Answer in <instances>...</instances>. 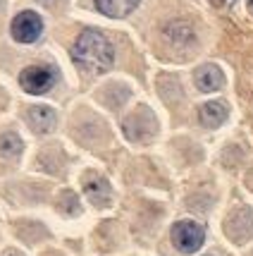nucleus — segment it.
I'll use <instances>...</instances> for the list:
<instances>
[{
    "mask_svg": "<svg viewBox=\"0 0 253 256\" xmlns=\"http://www.w3.org/2000/svg\"><path fill=\"white\" fill-rule=\"evenodd\" d=\"M22 139L17 136V134H2L0 136V156H5V158H17L19 154H22Z\"/></svg>",
    "mask_w": 253,
    "mask_h": 256,
    "instance_id": "obj_11",
    "label": "nucleus"
},
{
    "mask_svg": "<svg viewBox=\"0 0 253 256\" xmlns=\"http://www.w3.org/2000/svg\"><path fill=\"white\" fill-rule=\"evenodd\" d=\"M72 60L77 62L84 72L100 74L112 67L115 60V48L100 32L88 29L77 38V44L72 46Z\"/></svg>",
    "mask_w": 253,
    "mask_h": 256,
    "instance_id": "obj_1",
    "label": "nucleus"
},
{
    "mask_svg": "<svg viewBox=\"0 0 253 256\" xmlns=\"http://www.w3.org/2000/svg\"><path fill=\"white\" fill-rule=\"evenodd\" d=\"M5 256H22V254H19V252H7Z\"/></svg>",
    "mask_w": 253,
    "mask_h": 256,
    "instance_id": "obj_14",
    "label": "nucleus"
},
{
    "mask_svg": "<svg viewBox=\"0 0 253 256\" xmlns=\"http://www.w3.org/2000/svg\"><path fill=\"white\" fill-rule=\"evenodd\" d=\"M124 134L132 142H146L155 134V118L148 110H139L124 120Z\"/></svg>",
    "mask_w": 253,
    "mask_h": 256,
    "instance_id": "obj_5",
    "label": "nucleus"
},
{
    "mask_svg": "<svg viewBox=\"0 0 253 256\" xmlns=\"http://www.w3.org/2000/svg\"><path fill=\"white\" fill-rule=\"evenodd\" d=\"M215 8H230V5H234V0H210Z\"/></svg>",
    "mask_w": 253,
    "mask_h": 256,
    "instance_id": "obj_13",
    "label": "nucleus"
},
{
    "mask_svg": "<svg viewBox=\"0 0 253 256\" xmlns=\"http://www.w3.org/2000/svg\"><path fill=\"white\" fill-rule=\"evenodd\" d=\"M227 115H230V108L222 103V100H208V103H203L201 106V110H198V120L203 127H220L225 120H227Z\"/></svg>",
    "mask_w": 253,
    "mask_h": 256,
    "instance_id": "obj_8",
    "label": "nucleus"
},
{
    "mask_svg": "<svg viewBox=\"0 0 253 256\" xmlns=\"http://www.w3.org/2000/svg\"><path fill=\"white\" fill-rule=\"evenodd\" d=\"M206 242V230L194 220H179L172 228V244L182 254H194Z\"/></svg>",
    "mask_w": 253,
    "mask_h": 256,
    "instance_id": "obj_2",
    "label": "nucleus"
},
{
    "mask_svg": "<svg viewBox=\"0 0 253 256\" xmlns=\"http://www.w3.org/2000/svg\"><path fill=\"white\" fill-rule=\"evenodd\" d=\"M139 5V0H96L98 12L108 14V17H127L134 8Z\"/></svg>",
    "mask_w": 253,
    "mask_h": 256,
    "instance_id": "obj_10",
    "label": "nucleus"
},
{
    "mask_svg": "<svg viewBox=\"0 0 253 256\" xmlns=\"http://www.w3.org/2000/svg\"><path fill=\"white\" fill-rule=\"evenodd\" d=\"M196 86L201 91H206V94H210V91H218L225 86V74H222V70L218 65H203L196 70Z\"/></svg>",
    "mask_w": 253,
    "mask_h": 256,
    "instance_id": "obj_7",
    "label": "nucleus"
},
{
    "mask_svg": "<svg viewBox=\"0 0 253 256\" xmlns=\"http://www.w3.org/2000/svg\"><path fill=\"white\" fill-rule=\"evenodd\" d=\"M249 5H251V10H253V0H249Z\"/></svg>",
    "mask_w": 253,
    "mask_h": 256,
    "instance_id": "obj_15",
    "label": "nucleus"
},
{
    "mask_svg": "<svg viewBox=\"0 0 253 256\" xmlns=\"http://www.w3.org/2000/svg\"><path fill=\"white\" fill-rule=\"evenodd\" d=\"M12 38L14 41H19V44H33L41 32H43V22H41V17L31 10H24L19 12L14 20H12Z\"/></svg>",
    "mask_w": 253,
    "mask_h": 256,
    "instance_id": "obj_4",
    "label": "nucleus"
},
{
    "mask_svg": "<svg viewBox=\"0 0 253 256\" xmlns=\"http://www.w3.org/2000/svg\"><path fill=\"white\" fill-rule=\"evenodd\" d=\"M29 124L33 127V132L38 134H48L55 130L57 124V115L53 108H48V106H36L29 110Z\"/></svg>",
    "mask_w": 253,
    "mask_h": 256,
    "instance_id": "obj_9",
    "label": "nucleus"
},
{
    "mask_svg": "<svg viewBox=\"0 0 253 256\" xmlns=\"http://www.w3.org/2000/svg\"><path fill=\"white\" fill-rule=\"evenodd\" d=\"M84 192L91 199V204H96V206H108L110 204V196H112L110 182L105 178H100V175H91L84 182Z\"/></svg>",
    "mask_w": 253,
    "mask_h": 256,
    "instance_id": "obj_6",
    "label": "nucleus"
},
{
    "mask_svg": "<svg viewBox=\"0 0 253 256\" xmlns=\"http://www.w3.org/2000/svg\"><path fill=\"white\" fill-rule=\"evenodd\" d=\"M165 34H167V38H172V41H191L194 38V32H191V26L189 24H184V22H172L170 26L165 29Z\"/></svg>",
    "mask_w": 253,
    "mask_h": 256,
    "instance_id": "obj_12",
    "label": "nucleus"
},
{
    "mask_svg": "<svg viewBox=\"0 0 253 256\" xmlns=\"http://www.w3.org/2000/svg\"><path fill=\"white\" fill-rule=\"evenodd\" d=\"M19 84L26 94H45L55 84V70L45 65H29L19 74Z\"/></svg>",
    "mask_w": 253,
    "mask_h": 256,
    "instance_id": "obj_3",
    "label": "nucleus"
},
{
    "mask_svg": "<svg viewBox=\"0 0 253 256\" xmlns=\"http://www.w3.org/2000/svg\"><path fill=\"white\" fill-rule=\"evenodd\" d=\"M43 2H53V0H43Z\"/></svg>",
    "mask_w": 253,
    "mask_h": 256,
    "instance_id": "obj_16",
    "label": "nucleus"
}]
</instances>
